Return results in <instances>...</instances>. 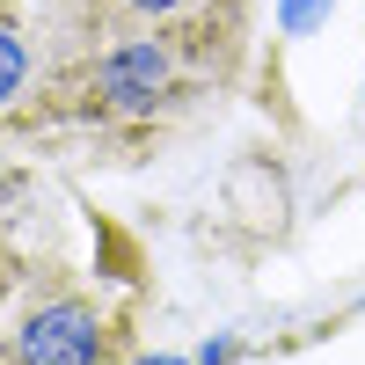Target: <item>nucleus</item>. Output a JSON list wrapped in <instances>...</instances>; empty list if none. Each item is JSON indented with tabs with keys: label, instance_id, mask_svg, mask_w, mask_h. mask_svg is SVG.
I'll list each match as a JSON object with an SVG mask.
<instances>
[{
	"label": "nucleus",
	"instance_id": "423d86ee",
	"mask_svg": "<svg viewBox=\"0 0 365 365\" xmlns=\"http://www.w3.org/2000/svg\"><path fill=\"white\" fill-rule=\"evenodd\" d=\"M154 365H175V358H154Z\"/></svg>",
	"mask_w": 365,
	"mask_h": 365
},
{
	"label": "nucleus",
	"instance_id": "f03ea898",
	"mask_svg": "<svg viewBox=\"0 0 365 365\" xmlns=\"http://www.w3.org/2000/svg\"><path fill=\"white\" fill-rule=\"evenodd\" d=\"M110 329L88 299H51L22 322V365H103Z\"/></svg>",
	"mask_w": 365,
	"mask_h": 365
},
{
	"label": "nucleus",
	"instance_id": "7ed1b4c3",
	"mask_svg": "<svg viewBox=\"0 0 365 365\" xmlns=\"http://www.w3.org/2000/svg\"><path fill=\"white\" fill-rule=\"evenodd\" d=\"M22 81H29V44L15 37V29H0V103L22 96Z\"/></svg>",
	"mask_w": 365,
	"mask_h": 365
},
{
	"label": "nucleus",
	"instance_id": "39448f33",
	"mask_svg": "<svg viewBox=\"0 0 365 365\" xmlns=\"http://www.w3.org/2000/svg\"><path fill=\"white\" fill-rule=\"evenodd\" d=\"M278 15H285V29L299 37V29H314V22H322V0H278Z\"/></svg>",
	"mask_w": 365,
	"mask_h": 365
},
{
	"label": "nucleus",
	"instance_id": "f257e3e1",
	"mask_svg": "<svg viewBox=\"0 0 365 365\" xmlns=\"http://www.w3.org/2000/svg\"><path fill=\"white\" fill-rule=\"evenodd\" d=\"M96 96L110 117H154L175 96V51L161 37H139V44H117L103 66H96Z\"/></svg>",
	"mask_w": 365,
	"mask_h": 365
},
{
	"label": "nucleus",
	"instance_id": "20e7f679",
	"mask_svg": "<svg viewBox=\"0 0 365 365\" xmlns=\"http://www.w3.org/2000/svg\"><path fill=\"white\" fill-rule=\"evenodd\" d=\"M125 15H139V22H168V15H182L190 0H117Z\"/></svg>",
	"mask_w": 365,
	"mask_h": 365
}]
</instances>
